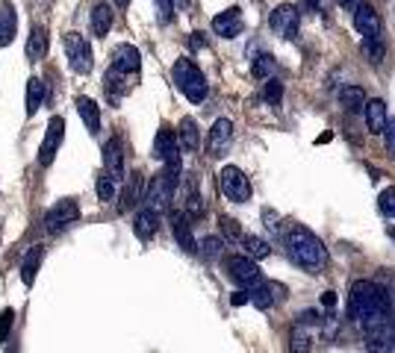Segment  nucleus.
Listing matches in <instances>:
<instances>
[{"label":"nucleus","mask_w":395,"mask_h":353,"mask_svg":"<svg viewBox=\"0 0 395 353\" xmlns=\"http://www.w3.org/2000/svg\"><path fill=\"white\" fill-rule=\"evenodd\" d=\"M387 312H389V298L387 289L377 286L372 280H360L351 286L348 294V315L360 321L366 330L377 327V324H387Z\"/></svg>","instance_id":"obj_1"},{"label":"nucleus","mask_w":395,"mask_h":353,"mask_svg":"<svg viewBox=\"0 0 395 353\" xmlns=\"http://www.w3.org/2000/svg\"><path fill=\"white\" fill-rule=\"evenodd\" d=\"M284 238H286V253L295 265L310 274L324 271V265H328V247H324V242L313 230H307L304 224H289Z\"/></svg>","instance_id":"obj_2"},{"label":"nucleus","mask_w":395,"mask_h":353,"mask_svg":"<svg viewBox=\"0 0 395 353\" xmlns=\"http://www.w3.org/2000/svg\"><path fill=\"white\" fill-rule=\"evenodd\" d=\"M172 80H174V86L186 94L189 103L207 101V94H209L207 77L201 74V68H198L192 59H177L174 62V71H172Z\"/></svg>","instance_id":"obj_3"},{"label":"nucleus","mask_w":395,"mask_h":353,"mask_svg":"<svg viewBox=\"0 0 395 353\" xmlns=\"http://www.w3.org/2000/svg\"><path fill=\"white\" fill-rule=\"evenodd\" d=\"M177 182H180V171H174V168H162L145 189V209L160 215V212L172 203V197L177 192Z\"/></svg>","instance_id":"obj_4"},{"label":"nucleus","mask_w":395,"mask_h":353,"mask_svg":"<svg viewBox=\"0 0 395 353\" xmlns=\"http://www.w3.org/2000/svg\"><path fill=\"white\" fill-rule=\"evenodd\" d=\"M219 189L230 203H248L251 201V180L242 168L224 165L219 171Z\"/></svg>","instance_id":"obj_5"},{"label":"nucleus","mask_w":395,"mask_h":353,"mask_svg":"<svg viewBox=\"0 0 395 353\" xmlns=\"http://www.w3.org/2000/svg\"><path fill=\"white\" fill-rule=\"evenodd\" d=\"M65 56H68V65H71V71H77V74H89L92 71V48L89 41L83 38L80 33H65Z\"/></svg>","instance_id":"obj_6"},{"label":"nucleus","mask_w":395,"mask_h":353,"mask_svg":"<svg viewBox=\"0 0 395 353\" xmlns=\"http://www.w3.org/2000/svg\"><path fill=\"white\" fill-rule=\"evenodd\" d=\"M153 157L160 162H165V168H174L180 171V145H177V133L172 127H160L157 130V138H153Z\"/></svg>","instance_id":"obj_7"},{"label":"nucleus","mask_w":395,"mask_h":353,"mask_svg":"<svg viewBox=\"0 0 395 353\" xmlns=\"http://www.w3.org/2000/svg\"><path fill=\"white\" fill-rule=\"evenodd\" d=\"M80 218V206L74 197H65V201H56L48 212H45V230L50 233H60L65 227H71V224Z\"/></svg>","instance_id":"obj_8"},{"label":"nucleus","mask_w":395,"mask_h":353,"mask_svg":"<svg viewBox=\"0 0 395 353\" xmlns=\"http://www.w3.org/2000/svg\"><path fill=\"white\" fill-rule=\"evenodd\" d=\"M224 265H228L230 277H233L236 282H242L245 289H254L257 282H263V277H260V265L254 262V259H248L245 253H233V257L224 259Z\"/></svg>","instance_id":"obj_9"},{"label":"nucleus","mask_w":395,"mask_h":353,"mask_svg":"<svg viewBox=\"0 0 395 353\" xmlns=\"http://www.w3.org/2000/svg\"><path fill=\"white\" fill-rule=\"evenodd\" d=\"M62 138H65V121H62L60 115H56V118H50L48 133H45V138H41V147H39V165H41V168L53 165L56 150H60Z\"/></svg>","instance_id":"obj_10"},{"label":"nucleus","mask_w":395,"mask_h":353,"mask_svg":"<svg viewBox=\"0 0 395 353\" xmlns=\"http://www.w3.org/2000/svg\"><path fill=\"white\" fill-rule=\"evenodd\" d=\"M298 27H301V12H298V6L280 3V6L272 12V30H275L280 38H295V36H298Z\"/></svg>","instance_id":"obj_11"},{"label":"nucleus","mask_w":395,"mask_h":353,"mask_svg":"<svg viewBox=\"0 0 395 353\" xmlns=\"http://www.w3.org/2000/svg\"><path fill=\"white\" fill-rule=\"evenodd\" d=\"M233 145V124L228 118H219L209 130V138H207V150L209 157H224Z\"/></svg>","instance_id":"obj_12"},{"label":"nucleus","mask_w":395,"mask_h":353,"mask_svg":"<svg viewBox=\"0 0 395 353\" xmlns=\"http://www.w3.org/2000/svg\"><path fill=\"white\" fill-rule=\"evenodd\" d=\"M112 71H118L121 77L139 74V71H142V53H139L133 45H118L116 50H112Z\"/></svg>","instance_id":"obj_13"},{"label":"nucleus","mask_w":395,"mask_h":353,"mask_svg":"<svg viewBox=\"0 0 395 353\" xmlns=\"http://www.w3.org/2000/svg\"><path fill=\"white\" fill-rule=\"evenodd\" d=\"M354 30L369 41H380V18L369 3H360L354 9Z\"/></svg>","instance_id":"obj_14"},{"label":"nucleus","mask_w":395,"mask_h":353,"mask_svg":"<svg viewBox=\"0 0 395 353\" xmlns=\"http://www.w3.org/2000/svg\"><path fill=\"white\" fill-rule=\"evenodd\" d=\"M213 33L221 36V38H236L239 33H242V9L230 6V9L219 12V15L213 18Z\"/></svg>","instance_id":"obj_15"},{"label":"nucleus","mask_w":395,"mask_h":353,"mask_svg":"<svg viewBox=\"0 0 395 353\" xmlns=\"http://www.w3.org/2000/svg\"><path fill=\"white\" fill-rule=\"evenodd\" d=\"M104 174L112 180H124V147L121 138H109L104 145Z\"/></svg>","instance_id":"obj_16"},{"label":"nucleus","mask_w":395,"mask_h":353,"mask_svg":"<svg viewBox=\"0 0 395 353\" xmlns=\"http://www.w3.org/2000/svg\"><path fill=\"white\" fill-rule=\"evenodd\" d=\"M366 347H369V353H395V330L387 324L366 330Z\"/></svg>","instance_id":"obj_17"},{"label":"nucleus","mask_w":395,"mask_h":353,"mask_svg":"<svg viewBox=\"0 0 395 353\" xmlns=\"http://www.w3.org/2000/svg\"><path fill=\"white\" fill-rule=\"evenodd\" d=\"M172 233L177 238V245L186 250V253H195L198 250L195 236H192V224H189V218L183 215V212H174V215H172Z\"/></svg>","instance_id":"obj_18"},{"label":"nucleus","mask_w":395,"mask_h":353,"mask_svg":"<svg viewBox=\"0 0 395 353\" xmlns=\"http://www.w3.org/2000/svg\"><path fill=\"white\" fill-rule=\"evenodd\" d=\"M157 230H160V215L142 206V212H139L136 221H133V233H136V238H142V242H151V238L157 236Z\"/></svg>","instance_id":"obj_19"},{"label":"nucleus","mask_w":395,"mask_h":353,"mask_svg":"<svg viewBox=\"0 0 395 353\" xmlns=\"http://www.w3.org/2000/svg\"><path fill=\"white\" fill-rule=\"evenodd\" d=\"M177 145L186 150V153H198V147H201V130H198V121L195 118H183L180 121Z\"/></svg>","instance_id":"obj_20"},{"label":"nucleus","mask_w":395,"mask_h":353,"mask_svg":"<svg viewBox=\"0 0 395 353\" xmlns=\"http://www.w3.org/2000/svg\"><path fill=\"white\" fill-rule=\"evenodd\" d=\"M74 103H77V112H80L83 124H86V130H89V133H97V130H101V109H97V103L92 101V97L80 94Z\"/></svg>","instance_id":"obj_21"},{"label":"nucleus","mask_w":395,"mask_h":353,"mask_svg":"<svg viewBox=\"0 0 395 353\" xmlns=\"http://www.w3.org/2000/svg\"><path fill=\"white\" fill-rule=\"evenodd\" d=\"M142 186H145V180H142V174H139V171L127 177V186H124V192H121V203H118L121 212L133 209L139 201H142Z\"/></svg>","instance_id":"obj_22"},{"label":"nucleus","mask_w":395,"mask_h":353,"mask_svg":"<svg viewBox=\"0 0 395 353\" xmlns=\"http://www.w3.org/2000/svg\"><path fill=\"white\" fill-rule=\"evenodd\" d=\"M366 112V127H369L372 133H384V127H387V103L384 101H366L363 106Z\"/></svg>","instance_id":"obj_23"},{"label":"nucleus","mask_w":395,"mask_h":353,"mask_svg":"<svg viewBox=\"0 0 395 353\" xmlns=\"http://www.w3.org/2000/svg\"><path fill=\"white\" fill-rule=\"evenodd\" d=\"M112 18H116V12H112L109 3H97L92 9V33L97 38H104L109 33V27H112Z\"/></svg>","instance_id":"obj_24"},{"label":"nucleus","mask_w":395,"mask_h":353,"mask_svg":"<svg viewBox=\"0 0 395 353\" xmlns=\"http://www.w3.org/2000/svg\"><path fill=\"white\" fill-rule=\"evenodd\" d=\"M41 257H45V247H41V245H33L30 250H27L24 265H21V280H24V286H33L36 271H39V265H41Z\"/></svg>","instance_id":"obj_25"},{"label":"nucleus","mask_w":395,"mask_h":353,"mask_svg":"<svg viewBox=\"0 0 395 353\" xmlns=\"http://www.w3.org/2000/svg\"><path fill=\"white\" fill-rule=\"evenodd\" d=\"M41 103H45V82L39 77H30L27 80V118H33Z\"/></svg>","instance_id":"obj_26"},{"label":"nucleus","mask_w":395,"mask_h":353,"mask_svg":"<svg viewBox=\"0 0 395 353\" xmlns=\"http://www.w3.org/2000/svg\"><path fill=\"white\" fill-rule=\"evenodd\" d=\"M239 245L245 247V257H248V259H254V262H257V259H265V257L272 253V247H269V242H265V238L251 236V233H245V236H242V242H239Z\"/></svg>","instance_id":"obj_27"},{"label":"nucleus","mask_w":395,"mask_h":353,"mask_svg":"<svg viewBox=\"0 0 395 353\" xmlns=\"http://www.w3.org/2000/svg\"><path fill=\"white\" fill-rule=\"evenodd\" d=\"M313 347V333H310L307 324H295L292 333H289V350L292 353H310Z\"/></svg>","instance_id":"obj_28"},{"label":"nucleus","mask_w":395,"mask_h":353,"mask_svg":"<svg viewBox=\"0 0 395 353\" xmlns=\"http://www.w3.org/2000/svg\"><path fill=\"white\" fill-rule=\"evenodd\" d=\"M248 303H254L257 309H272L275 306V298H272V282H257L254 289H248Z\"/></svg>","instance_id":"obj_29"},{"label":"nucleus","mask_w":395,"mask_h":353,"mask_svg":"<svg viewBox=\"0 0 395 353\" xmlns=\"http://www.w3.org/2000/svg\"><path fill=\"white\" fill-rule=\"evenodd\" d=\"M45 50H48V36H45V30L41 27H33L30 30V38H27V56L36 62V59H41L45 56Z\"/></svg>","instance_id":"obj_30"},{"label":"nucleus","mask_w":395,"mask_h":353,"mask_svg":"<svg viewBox=\"0 0 395 353\" xmlns=\"http://www.w3.org/2000/svg\"><path fill=\"white\" fill-rule=\"evenodd\" d=\"M251 71H254V77H257V80H269V77H275V71H277L275 56H272V53H257V56H254Z\"/></svg>","instance_id":"obj_31"},{"label":"nucleus","mask_w":395,"mask_h":353,"mask_svg":"<svg viewBox=\"0 0 395 353\" xmlns=\"http://www.w3.org/2000/svg\"><path fill=\"white\" fill-rule=\"evenodd\" d=\"M340 103L348 109V112H360L366 106V92L360 86H345L340 92Z\"/></svg>","instance_id":"obj_32"},{"label":"nucleus","mask_w":395,"mask_h":353,"mask_svg":"<svg viewBox=\"0 0 395 353\" xmlns=\"http://www.w3.org/2000/svg\"><path fill=\"white\" fill-rule=\"evenodd\" d=\"M12 36H15V15L9 6H4L0 9V45H9Z\"/></svg>","instance_id":"obj_33"},{"label":"nucleus","mask_w":395,"mask_h":353,"mask_svg":"<svg viewBox=\"0 0 395 353\" xmlns=\"http://www.w3.org/2000/svg\"><path fill=\"white\" fill-rule=\"evenodd\" d=\"M116 194H118V182H116V180H112V177H106V174H101V177H97V197H101L104 203L116 201Z\"/></svg>","instance_id":"obj_34"},{"label":"nucleus","mask_w":395,"mask_h":353,"mask_svg":"<svg viewBox=\"0 0 395 353\" xmlns=\"http://www.w3.org/2000/svg\"><path fill=\"white\" fill-rule=\"evenodd\" d=\"M263 97L269 101L272 106H277L280 103V97H284V82H280L277 77H269L263 82Z\"/></svg>","instance_id":"obj_35"},{"label":"nucleus","mask_w":395,"mask_h":353,"mask_svg":"<svg viewBox=\"0 0 395 353\" xmlns=\"http://www.w3.org/2000/svg\"><path fill=\"white\" fill-rule=\"evenodd\" d=\"M221 250H224V238L221 236H207L204 242H201V253H204L207 259H219Z\"/></svg>","instance_id":"obj_36"},{"label":"nucleus","mask_w":395,"mask_h":353,"mask_svg":"<svg viewBox=\"0 0 395 353\" xmlns=\"http://www.w3.org/2000/svg\"><path fill=\"white\" fill-rule=\"evenodd\" d=\"M377 206H380V212H384L387 218H395V186L380 192V197H377Z\"/></svg>","instance_id":"obj_37"},{"label":"nucleus","mask_w":395,"mask_h":353,"mask_svg":"<svg viewBox=\"0 0 395 353\" xmlns=\"http://www.w3.org/2000/svg\"><path fill=\"white\" fill-rule=\"evenodd\" d=\"M221 233H224V238H230V242H242V236H245L236 218H221Z\"/></svg>","instance_id":"obj_38"},{"label":"nucleus","mask_w":395,"mask_h":353,"mask_svg":"<svg viewBox=\"0 0 395 353\" xmlns=\"http://www.w3.org/2000/svg\"><path fill=\"white\" fill-rule=\"evenodd\" d=\"M153 3H157V12H160V24H172V18H174L172 0H153Z\"/></svg>","instance_id":"obj_39"},{"label":"nucleus","mask_w":395,"mask_h":353,"mask_svg":"<svg viewBox=\"0 0 395 353\" xmlns=\"http://www.w3.org/2000/svg\"><path fill=\"white\" fill-rule=\"evenodd\" d=\"M363 50L369 53L372 65H377L380 59H384V48H380V41H369V38H363Z\"/></svg>","instance_id":"obj_40"},{"label":"nucleus","mask_w":395,"mask_h":353,"mask_svg":"<svg viewBox=\"0 0 395 353\" xmlns=\"http://www.w3.org/2000/svg\"><path fill=\"white\" fill-rule=\"evenodd\" d=\"M12 321H15V312H12V309H4V312H0V342H6L9 338Z\"/></svg>","instance_id":"obj_41"},{"label":"nucleus","mask_w":395,"mask_h":353,"mask_svg":"<svg viewBox=\"0 0 395 353\" xmlns=\"http://www.w3.org/2000/svg\"><path fill=\"white\" fill-rule=\"evenodd\" d=\"M384 136H387V150L392 153V159H395V118H389V121H387Z\"/></svg>","instance_id":"obj_42"},{"label":"nucleus","mask_w":395,"mask_h":353,"mask_svg":"<svg viewBox=\"0 0 395 353\" xmlns=\"http://www.w3.org/2000/svg\"><path fill=\"white\" fill-rule=\"evenodd\" d=\"M263 221L269 230H277V212L275 209H263Z\"/></svg>","instance_id":"obj_43"},{"label":"nucleus","mask_w":395,"mask_h":353,"mask_svg":"<svg viewBox=\"0 0 395 353\" xmlns=\"http://www.w3.org/2000/svg\"><path fill=\"white\" fill-rule=\"evenodd\" d=\"M189 45H192L195 50H201V48H207V38H204V33H192V38H189Z\"/></svg>","instance_id":"obj_44"},{"label":"nucleus","mask_w":395,"mask_h":353,"mask_svg":"<svg viewBox=\"0 0 395 353\" xmlns=\"http://www.w3.org/2000/svg\"><path fill=\"white\" fill-rule=\"evenodd\" d=\"M321 306H324V309H333V306H336V294H333V291H324V294H321Z\"/></svg>","instance_id":"obj_45"},{"label":"nucleus","mask_w":395,"mask_h":353,"mask_svg":"<svg viewBox=\"0 0 395 353\" xmlns=\"http://www.w3.org/2000/svg\"><path fill=\"white\" fill-rule=\"evenodd\" d=\"M230 303H233V306H245V303H248V291H233Z\"/></svg>","instance_id":"obj_46"},{"label":"nucleus","mask_w":395,"mask_h":353,"mask_svg":"<svg viewBox=\"0 0 395 353\" xmlns=\"http://www.w3.org/2000/svg\"><path fill=\"white\" fill-rule=\"evenodd\" d=\"M340 3H342L345 9H357V6H360V0H340Z\"/></svg>","instance_id":"obj_47"},{"label":"nucleus","mask_w":395,"mask_h":353,"mask_svg":"<svg viewBox=\"0 0 395 353\" xmlns=\"http://www.w3.org/2000/svg\"><path fill=\"white\" fill-rule=\"evenodd\" d=\"M172 3H174L177 9H189V0H172Z\"/></svg>","instance_id":"obj_48"},{"label":"nucleus","mask_w":395,"mask_h":353,"mask_svg":"<svg viewBox=\"0 0 395 353\" xmlns=\"http://www.w3.org/2000/svg\"><path fill=\"white\" fill-rule=\"evenodd\" d=\"M116 6L118 9H127V6H130V0H116Z\"/></svg>","instance_id":"obj_49"},{"label":"nucleus","mask_w":395,"mask_h":353,"mask_svg":"<svg viewBox=\"0 0 395 353\" xmlns=\"http://www.w3.org/2000/svg\"><path fill=\"white\" fill-rule=\"evenodd\" d=\"M389 236H392V238H395V227H389Z\"/></svg>","instance_id":"obj_50"},{"label":"nucleus","mask_w":395,"mask_h":353,"mask_svg":"<svg viewBox=\"0 0 395 353\" xmlns=\"http://www.w3.org/2000/svg\"><path fill=\"white\" fill-rule=\"evenodd\" d=\"M9 353H15V350H9Z\"/></svg>","instance_id":"obj_51"}]
</instances>
